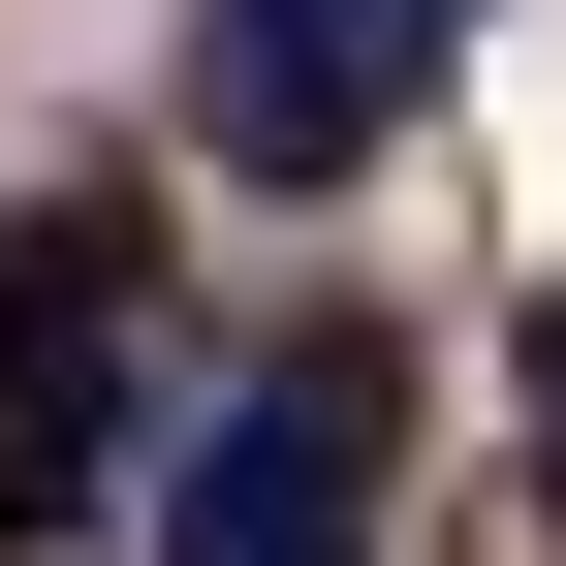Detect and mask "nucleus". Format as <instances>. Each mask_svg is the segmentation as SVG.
Wrapping results in <instances>:
<instances>
[{"instance_id":"nucleus-1","label":"nucleus","mask_w":566,"mask_h":566,"mask_svg":"<svg viewBox=\"0 0 566 566\" xmlns=\"http://www.w3.org/2000/svg\"><path fill=\"white\" fill-rule=\"evenodd\" d=\"M378 472H409V346H378V315H283V346L189 378L158 566H378Z\"/></svg>"},{"instance_id":"nucleus-2","label":"nucleus","mask_w":566,"mask_h":566,"mask_svg":"<svg viewBox=\"0 0 566 566\" xmlns=\"http://www.w3.org/2000/svg\"><path fill=\"white\" fill-rule=\"evenodd\" d=\"M409 63H441V0H189V126L252 189H346L409 126Z\"/></svg>"},{"instance_id":"nucleus-3","label":"nucleus","mask_w":566,"mask_h":566,"mask_svg":"<svg viewBox=\"0 0 566 566\" xmlns=\"http://www.w3.org/2000/svg\"><path fill=\"white\" fill-rule=\"evenodd\" d=\"M441 32H472V0H441Z\"/></svg>"}]
</instances>
